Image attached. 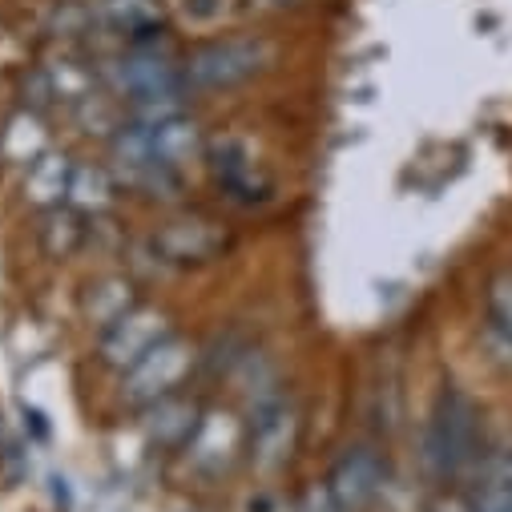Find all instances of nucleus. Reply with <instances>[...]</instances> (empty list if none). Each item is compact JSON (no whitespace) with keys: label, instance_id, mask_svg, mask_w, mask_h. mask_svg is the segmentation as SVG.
<instances>
[{"label":"nucleus","instance_id":"f257e3e1","mask_svg":"<svg viewBox=\"0 0 512 512\" xmlns=\"http://www.w3.org/2000/svg\"><path fill=\"white\" fill-rule=\"evenodd\" d=\"M480 444H484V424L476 400L448 383L424 424V468L436 480H456L464 472H476L484 460Z\"/></svg>","mask_w":512,"mask_h":512},{"label":"nucleus","instance_id":"f03ea898","mask_svg":"<svg viewBox=\"0 0 512 512\" xmlns=\"http://www.w3.org/2000/svg\"><path fill=\"white\" fill-rule=\"evenodd\" d=\"M275 61L271 41L263 37H230V41H214L202 45L190 61H186V85L190 89H234L242 81H250L254 73H263Z\"/></svg>","mask_w":512,"mask_h":512},{"label":"nucleus","instance_id":"7ed1b4c3","mask_svg":"<svg viewBox=\"0 0 512 512\" xmlns=\"http://www.w3.org/2000/svg\"><path fill=\"white\" fill-rule=\"evenodd\" d=\"M190 367H194V347L186 339L170 335L150 355H142L130 371H121V396L138 408H146L162 396H174L178 383L190 375Z\"/></svg>","mask_w":512,"mask_h":512},{"label":"nucleus","instance_id":"20e7f679","mask_svg":"<svg viewBox=\"0 0 512 512\" xmlns=\"http://www.w3.org/2000/svg\"><path fill=\"white\" fill-rule=\"evenodd\" d=\"M299 440V412L287 404V396H275L259 408H250V432H246V452L259 472H279L295 456Z\"/></svg>","mask_w":512,"mask_h":512},{"label":"nucleus","instance_id":"39448f33","mask_svg":"<svg viewBox=\"0 0 512 512\" xmlns=\"http://www.w3.org/2000/svg\"><path fill=\"white\" fill-rule=\"evenodd\" d=\"M206 162H210V174L214 182L242 206H254V202H267L271 194V178L263 170V162L254 158V146L238 134H222L206 146Z\"/></svg>","mask_w":512,"mask_h":512},{"label":"nucleus","instance_id":"423d86ee","mask_svg":"<svg viewBox=\"0 0 512 512\" xmlns=\"http://www.w3.org/2000/svg\"><path fill=\"white\" fill-rule=\"evenodd\" d=\"M105 73H109V81H113V89L121 97H130V105L154 101V97H182L186 93V73L170 57H158L154 49L125 53Z\"/></svg>","mask_w":512,"mask_h":512},{"label":"nucleus","instance_id":"0eeeda50","mask_svg":"<svg viewBox=\"0 0 512 512\" xmlns=\"http://www.w3.org/2000/svg\"><path fill=\"white\" fill-rule=\"evenodd\" d=\"M162 339H170V319L158 307H134V311H125L113 327L101 331V359L117 371H130Z\"/></svg>","mask_w":512,"mask_h":512},{"label":"nucleus","instance_id":"6e6552de","mask_svg":"<svg viewBox=\"0 0 512 512\" xmlns=\"http://www.w3.org/2000/svg\"><path fill=\"white\" fill-rule=\"evenodd\" d=\"M246 452V428L234 412H202L194 436L186 440V460L202 472V476H222L234 468V460Z\"/></svg>","mask_w":512,"mask_h":512},{"label":"nucleus","instance_id":"1a4fd4ad","mask_svg":"<svg viewBox=\"0 0 512 512\" xmlns=\"http://www.w3.org/2000/svg\"><path fill=\"white\" fill-rule=\"evenodd\" d=\"M383 480H388V472H383V460L371 448L359 444V448H347L335 460V468L327 476V488H331V496L339 500L343 512H363V508L375 504Z\"/></svg>","mask_w":512,"mask_h":512},{"label":"nucleus","instance_id":"9d476101","mask_svg":"<svg viewBox=\"0 0 512 512\" xmlns=\"http://www.w3.org/2000/svg\"><path fill=\"white\" fill-rule=\"evenodd\" d=\"M154 246L174 263H206L226 246V230L206 218H182V222H170L166 230H158Z\"/></svg>","mask_w":512,"mask_h":512},{"label":"nucleus","instance_id":"9b49d317","mask_svg":"<svg viewBox=\"0 0 512 512\" xmlns=\"http://www.w3.org/2000/svg\"><path fill=\"white\" fill-rule=\"evenodd\" d=\"M198 420H202V412H198L190 400H182V396H162V400L146 404L142 428H146V436H150L158 448H186V440L194 436Z\"/></svg>","mask_w":512,"mask_h":512},{"label":"nucleus","instance_id":"f8f14e48","mask_svg":"<svg viewBox=\"0 0 512 512\" xmlns=\"http://www.w3.org/2000/svg\"><path fill=\"white\" fill-rule=\"evenodd\" d=\"M146 130H150V150L166 170L186 166L202 150V134H198V125L186 113H178V117H170L162 125H146Z\"/></svg>","mask_w":512,"mask_h":512},{"label":"nucleus","instance_id":"ddd939ff","mask_svg":"<svg viewBox=\"0 0 512 512\" xmlns=\"http://www.w3.org/2000/svg\"><path fill=\"white\" fill-rule=\"evenodd\" d=\"M476 512H512V452H492L476 468Z\"/></svg>","mask_w":512,"mask_h":512},{"label":"nucleus","instance_id":"4468645a","mask_svg":"<svg viewBox=\"0 0 512 512\" xmlns=\"http://www.w3.org/2000/svg\"><path fill=\"white\" fill-rule=\"evenodd\" d=\"M69 178H73V162L65 154H41L37 162H29L25 174V194L33 206H61L69 198Z\"/></svg>","mask_w":512,"mask_h":512},{"label":"nucleus","instance_id":"2eb2a0df","mask_svg":"<svg viewBox=\"0 0 512 512\" xmlns=\"http://www.w3.org/2000/svg\"><path fill=\"white\" fill-rule=\"evenodd\" d=\"M65 202L73 210H81V214L109 210V202H113V178H109V170H101V166H73L69 198Z\"/></svg>","mask_w":512,"mask_h":512},{"label":"nucleus","instance_id":"dca6fc26","mask_svg":"<svg viewBox=\"0 0 512 512\" xmlns=\"http://www.w3.org/2000/svg\"><path fill=\"white\" fill-rule=\"evenodd\" d=\"M138 303H134V287L125 283V279H105V283H97L93 291H89V299H85V315H89V323H97L101 331L105 327H113L125 311H134Z\"/></svg>","mask_w":512,"mask_h":512},{"label":"nucleus","instance_id":"f3484780","mask_svg":"<svg viewBox=\"0 0 512 512\" xmlns=\"http://www.w3.org/2000/svg\"><path fill=\"white\" fill-rule=\"evenodd\" d=\"M97 17L117 33H150L158 25V0H97Z\"/></svg>","mask_w":512,"mask_h":512},{"label":"nucleus","instance_id":"a211bd4d","mask_svg":"<svg viewBox=\"0 0 512 512\" xmlns=\"http://www.w3.org/2000/svg\"><path fill=\"white\" fill-rule=\"evenodd\" d=\"M0 154L9 162H37L45 154V134H41V121L33 113H17L5 134H0Z\"/></svg>","mask_w":512,"mask_h":512},{"label":"nucleus","instance_id":"6ab92c4d","mask_svg":"<svg viewBox=\"0 0 512 512\" xmlns=\"http://www.w3.org/2000/svg\"><path fill=\"white\" fill-rule=\"evenodd\" d=\"M45 81H49V93L53 97H61V101H85L89 93H93V73L85 69V65H77V61H69V57H61V61H49L45 69Z\"/></svg>","mask_w":512,"mask_h":512},{"label":"nucleus","instance_id":"aec40b11","mask_svg":"<svg viewBox=\"0 0 512 512\" xmlns=\"http://www.w3.org/2000/svg\"><path fill=\"white\" fill-rule=\"evenodd\" d=\"M488 315L512 339V267L492 275V283H488Z\"/></svg>","mask_w":512,"mask_h":512},{"label":"nucleus","instance_id":"412c9836","mask_svg":"<svg viewBox=\"0 0 512 512\" xmlns=\"http://www.w3.org/2000/svg\"><path fill=\"white\" fill-rule=\"evenodd\" d=\"M77 117H81V125H85L89 134L121 130V125H117V109H113V101H109V97H101V93H89L85 101H77Z\"/></svg>","mask_w":512,"mask_h":512},{"label":"nucleus","instance_id":"4be33fe9","mask_svg":"<svg viewBox=\"0 0 512 512\" xmlns=\"http://www.w3.org/2000/svg\"><path fill=\"white\" fill-rule=\"evenodd\" d=\"M230 9V0H182V17L194 25H214Z\"/></svg>","mask_w":512,"mask_h":512},{"label":"nucleus","instance_id":"5701e85b","mask_svg":"<svg viewBox=\"0 0 512 512\" xmlns=\"http://www.w3.org/2000/svg\"><path fill=\"white\" fill-rule=\"evenodd\" d=\"M299 512H343V508H339V500L331 496L327 484H311L299 500Z\"/></svg>","mask_w":512,"mask_h":512},{"label":"nucleus","instance_id":"b1692460","mask_svg":"<svg viewBox=\"0 0 512 512\" xmlns=\"http://www.w3.org/2000/svg\"><path fill=\"white\" fill-rule=\"evenodd\" d=\"M428 512H476V508H472V496H440Z\"/></svg>","mask_w":512,"mask_h":512},{"label":"nucleus","instance_id":"393cba45","mask_svg":"<svg viewBox=\"0 0 512 512\" xmlns=\"http://www.w3.org/2000/svg\"><path fill=\"white\" fill-rule=\"evenodd\" d=\"M267 9H287V5H299V0H263Z\"/></svg>","mask_w":512,"mask_h":512}]
</instances>
